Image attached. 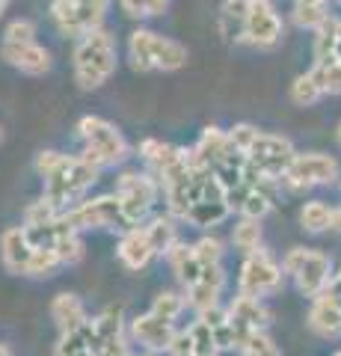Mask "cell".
Masks as SVG:
<instances>
[{
  "instance_id": "6da1fadb",
  "label": "cell",
  "mask_w": 341,
  "mask_h": 356,
  "mask_svg": "<svg viewBox=\"0 0 341 356\" xmlns=\"http://www.w3.org/2000/svg\"><path fill=\"white\" fill-rule=\"evenodd\" d=\"M36 172L45 178V199H51L60 211L78 205L83 193L98 181V166L81 158H69L60 152H42L36 158Z\"/></svg>"
},
{
  "instance_id": "7a4b0ae2",
  "label": "cell",
  "mask_w": 341,
  "mask_h": 356,
  "mask_svg": "<svg viewBox=\"0 0 341 356\" xmlns=\"http://www.w3.org/2000/svg\"><path fill=\"white\" fill-rule=\"evenodd\" d=\"M116 72V42L104 27L83 33L74 44V81L81 89L104 86Z\"/></svg>"
},
{
  "instance_id": "3957f363",
  "label": "cell",
  "mask_w": 341,
  "mask_h": 356,
  "mask_svg": "<svg viewBox=\"0 0 341 356\" xmlns=\"http://www.w3.org/2000/svg\"><path fill=\"white\" fill-rule=\"evenodd\" d=\"M128 57L137 72H178L187 65V48L155 30H134L128 39Z\"/></svg>"
},
{
  "instance_id": "277c9868",
  "label": "cell",
  "mask_w": 341,
  "mask_h": 356,
  "mask_svg": "<svg viewBox=\"0 0 341 356\" xmlns=\"http://www.w3.org/2000/svg\"><path fill=\"white\" fill-rule=\"evenodd\" d=\"M78 134L83 140V158L95 163L98 170L104 166H116L128 158V143L122 137V131L116 125H110L101 116H83L78 122Z\"/></svg>"
},
{
  "instance_id": "5b68a950",
  "label": "cell",
  "mask_w": 341,
  "mask_h": 356,
  "mask_svg": "<svg viewBox=\"0 0 341 356\" xmlns=\"http://www.w3.org/2000/svg\"><path fill=\"white\" fill-rule=\"evenodd\" d=\"M110 0H51V18L63 36L81 39L83 33L101 27Z\"/></svg>"
},
{
  "instance_id": "8992f818",
  "label": "cell",
  "mask_w": 341,
  "mask_h": 356,
  "mask_svg": "<svg viewBox=\"0 0 341 356\" xmlns=\"http://www.w3.org/2000/svg\"><path fill=\"white\" fill-rule=\"evenodd\" d=\"M285 273L294 276L297 288L306 297L324 294L329 282H333V267H329L326 255L317 250H303V247H297L285 255Z\"/></svg>"
},
{
  "instance_id": "52a82bcc",
  "label": "cell",
  "mask_w": 341,
  "mask_h": 356,
  "mask_svg": "<svg viewBox=\"0 0 341 356\" xmlns=\"http://www.w3.org/2000/svg\"><path fill=\"white\" fill-rule=\"evenodd\" d=\"M72 229H131L119 205V196H98V199H81L78 205L65 208L60 214Z\"/></svg>"
},
{
  "instance_id": "ba28073f",
  "label": "cell",
  "mask_w": 341,
  "mask_h": 356,
  "mask_svg": "<svg viewBox=\"0 0 341 356\" xmlns=\"http://www.w3.org/2000/svg\"><path fill=\"white\" fill-rule=\"evenodd\" d=\"M158 191H160V181L146 175V172H122L119 175L116 196H119V205H122L128 226H140V222L149 217V211L158 199Z\"/></svg>"
},
{
  "instance_id": "9c48e42d",
  "label": "cell",
  "mask_w": 341,
  "mask_h": 356,
  "mask_svg": "<svg viewBox=\"0 0 341 356\" xmlns=\"http://www.w3.org/2000/svg\"><path fill=\"white\" fill-rule=\"evenodd\" d=\"M247 158L256 163L267 178H273V181L282 184V178H285V172H288V166L294 163L297 152L291 146V140L279 137V134H264V131H258V137L252 140Z\"/></svg>"
},
{
  "instance_id": "30bf717a",
  "label": "cell",
  "mask_w": 341,
  "mask_h": 356,
  "mask_svg": "<svg viewBox=\"0 0 341 356\" xmlns=\"http://www.w3.org/2000/svg\"><path fill=\"white\" fill-rule=\"evenodd\" d=\"M282 285H285V273L276 261L267 259V255L258 250L247 255L244 267H240V280H238L240 294L264 297V294H276Z\"/></svg>"
},
{
  "instance_id": "8fae6325",
  "label": "cell",
  "mask_w": 341,
  "mask_h": 356,
  "mask_svg": "<svg viewBox=\"0 0 341 356\" xmlns=\"http://www.w3.org/2000/svg\"><path fill=\"white\" fill-rule=\"evenodd\" d=\"M335 178H338V163L329 154L312 152V154H297L282 178V184L288 191H306V187L315 184H333Z\"/></svg>"
},
{
  "instance_id": "7c38bea8",
  "label": "cell",
  "mask_w": 341,
  "mask_h": 356,
  "mask_svg": "<svg viewBox=\"0 0 341 356\" xmlns=\"http://www.w3.org/2000/svg\"><path fill=\"white\" fill-rule=\"evenodd\" d=\"M282 39V18L270 0H249L247 13V39L252 48H276Z\"/></svg>"
},
{
  "instance_id": "4fadbf2b",
  "label": "cell",
  "mask_w": 341,
  "mask_h": 356,
  "mask_svg": "<svg viewBox=\"0 0 341 356\" xmlns=\"http://www.w3.org/2000/svg\"><path fill=\"white\" fill-rule=\"evenodd\" d=\"M228 321H232V327L238 332V344L244 348V344L256 336V332H264L270 315H267V309L258 303V297L238 294L232 300V306H228Z\"/></svg>"
},
{
  "instance_id": "5bb4252c",
  "label": "cell",
  "mask_w": 341,
  "mask_h": 356,
  "mask_svg": "<svg viewBox=\"0 0 341 356\" xmlns=\"http://www.w3.org/2000/svg\"><path fill=\"white\" fill-rule=\"evenodd\" d=\"M131 336H134L142 348L151 350V353H163V350L169 353V348H172V341H175L178 332H175L172 321L155 315V312H149V315H140V318L131 321Z\"/></svg>"
},
{
  "instance_id": "9a60e30c",
  "label": "cell",
  "mask_w": 341,
  "mask_h": 356,
  "mask_svg": "<svg viewBox=\"0 0 341 356\" xmlns=\"http://www.w3.org/2000/svg\"><path fill=\"white\" fill-rule=\"evenodd\" d=\"M235 152L238 149L232 146V140H228V131L205 128L202 137L196 140V146L187 149V158H190L193 166H199V170H217V166Z\"/></svg>"
},
{
  "instance_id": "2e32d148",
  "label": "cell",
  "mask_w": 341,
  "mask_h": 356,
  "mask_svg": "<svg viewBox=\"0 0 341 356\" xmlns=\"http://www.w3.org/2000/svg\"><path fill=\"white\" fill-rule=\"evenodd\" d=\"M0 57L24 74H45L51 69V54L39 42H3Z\"/></svg>"
},
{
  "instance_id": "e0dca14e",
  "label": "cell",
  "mask_w": 341,
  "mask_h": 356,
  "mask_svg": "<svg viewBox=\"0 0 341 356\" xmlns=\"http://www.w3.org/2000/svg\"><path fill=\"white\" fill-rule=\"evenodd\" d=\"M309 327L321 339H338L341 336V297L333 291V288H326L324 294L312 297Z\"/></svg>"
},
{
  "instance_id": "ac0fdd59",
  "label": "cell",
  "mask_w": 341,
  "mask_h": 356,
  "mask_svg": "<svg viewBox=\"0 0 341 356\" xmlns=\"http://www.w3.org/2000/svg\"><path fill=\"white\" fill-rule=\"evenodd\" d=\"M33 241L27 235L24 226H13L3 232L0 238V255H3V267L15 276H27L30 270V259H33Z\"/></svg>"
},
{
  "instance_id": "d6986e66",
  "label": "cell",
  "mask_w": 341,
  "mask_h": 356,
  "mask_svg": "<svg viewBox=\"0 0 341 356\" xmlns=\"http://www.w3.org/2000/svg\"><path fill=\"white\" fill-rule=\"evenodd\" d=\"M119 259H122V264L128 267V270H142L151 255H155V247H151V238L146 226H131L122 232V238H119Z\"/></svg>"
},
{
  "instance_id": "ffe728a7",
  "label": "cell",
  "mask_w": 341,
  "mask_h": 356,
  "mask_svg": "<svg viewBox=\"0 0 341 356\" xmlns=\"http://www.w3.org/2000/svg\"><path fill=\"white\" fill-rule=\"evenodd\" d=\"M223 267L219 264H205L199 280H196L190 288H187V303H190L196 312H205V309H214L217 300H219V291H223Z\"/></svg>"
},
{
  "instance_id": "44dd1931",
  "label": "cell",
  "mask_w": 341,
  "mask_h": 356,
  "mask_svg": "<svg viewBox=\"0 0 341 356\" xmlns=\"http://www.w3.org/2000/svg\"><path fill=\"white\" fill-rule=\"evenodd\" d=\"M101 353V339L92 321H86L83 327L72 332H60L57 341V356H98Z\"/></svg>"
},
{
  "instance_id": "7402d4cb",
  "label": "cell",
  "mask_w": 341,
  "mask_h": 356,
  "mask_svg": "<svg viewBox=\"0 0 341 356\" xmlns=\"http://www.w3.org/2000/svg\"><path fill=\"white\" fill-rule=\"evenodd\" d=\"M247 13H249V0H223V6H219V33H223L226 42L244 44Z\"/></svg>"
},
{
  "instance_id": "603a6c76",
  "label": "cell",
  "mask_w": 341,
  "mask_h": 356,
  "mask_svg": "<svg viewBox=\"0 0 341 356\" xmlns=\"http://www.w3.org/2000/svg\"><path fill=\"white\" fill-rule=\"evenodd\" d=\"M51 318L57 321L60 332H72V330H78V327H83L86 321H90L86 318V309L81 303V297H74V294H57L53 297Z\"/></svg>"
},
{
  "instance_id": "cb8c5ba5",
  "label": "cell",
  "mask_w": 341,
  "mask_h": 356,
  "mask_svg": "<svg viewBox=\"0 0 341 356\" xmlns=\"http://www.w3.org/2000/svg\"><path fill=\"white\" fill-rule=\"evenodd\" d=\"M228 214H232V205L226 199H199V202L190 205L184 220L196 229H208V226H219Z\"/></svg>"
},
{
  "instance_id": "d4e9b609",
  "label": "cell",
  "mask_w": 341,
  "mask_h": 356,
  "mask_svg": "<svg viewBox=\"0 0 341 356\" xmlns=\"http://www.w3.org/2000/svg\"><path fill=\"white\" fill-rule=\"evenodd\" d=\"M167 259H169V264H172V273L178 276V282H181L184 288H190L196 280H199L202 264H199V259H196L193 247H187V243L175 241V247L167 252Z\"/></svg>"
},
{
  "instance_id": "484cf974",
  "label": "cell",
  "mask_w": 341,
  "mask_h": 356,
  "mask_svg": "<svg viewBox=\"0 0 341 356\" xmlns=\"http://www.w3.org/2000/svg\"><path fill=\"white\" fill-rule=\"evenodd\" d=\"M199 318L205 321L208 327H211L214 341H217L219 350L240 348V344H238V332H235V327H232V321H228V309H219V306L205 309V312H199Z\"/></svg>"
},
{
  "instance_id": "4316f807",
  "label": "cell",
  "mask_w": 341,
  "mask_h": 356,
  "mask_svg": "<svg viewBox=\"0 0 341 356\" xmlns=\"http://www.w3.org/2000/svg\"><path fill=\"white\" fill-rule=\"evenodd\" d=\"M140 154H142V161H149L151 166H155V172H160V170H167L169 163L178 161L184 154V149L169 146V143H163V140H142Z\"/></svg>"
},
{
  "instance_id": "83f0119b",
  "label": "cell",
  "mask_w": 341,
  "mask_h": 356,
  "mask_svg": "<svg viewBox=\"0 0 341 356\" xmlns=\"http://www.w3.org/2000/svg\"><path fill=\"white\" fill-rule=\"evenodd\" d=\"M338 48V21L326 18L321 27L315 30V63H326L335 57Z\"/></svg>"
},
{
  "instance_id": "f1b7e54d",
  "label": "cell",
  "mask_w": 341,
  "mask_h": 356,
  "mask_svg": "<svg viewBox=\"0 0 341 356\" xmlns=\"http://www.w3.org/2000/svg\"><path fill=\"white\" fill-rule=\"evenodd\" d=\"M146 232H149V238H151V247H155V255H167L175 247V241H178L172 217H155L146 226Z\"/></svg>"
},
{
  "instance_id": "f546056e",
  "label": "cell",
  "mask_w": 341,
  "mask_h": 356,
  "mask_svg": "<svg viewBox=\"0 0 341 356\" xmlns=\"http://www.w3.org/2000/svg\"><path fill=\"white\" fill-rule=\"evenodd\" d=\"M309 74L315 77V83L321 86L324 95H341V60L338 57L326 63H315V69Z\"/></svg>"
},
{
  "instance_id": "4dcf8cb0",
  "label": "cell",
  "mask_w": 341,
  "mask_h": 356,
  "mask_svg": "<svg viewBox=\"0 0 341 356\" xmlns=\"http://www.w3.org/2000/svg\"><path fill=\"white\" fill-rule=\"evenodd\" d=\"M95 330H98V339H101V348L107 341H116V339H122V330H125V321H122V309L119 306H110L104 309L101 315H98L95 321Z\"/></svg>"
},
{
  "instance_id": "1f68e13d",
  "label": "cell",
  "mask_w": 341,
  "mask_h": 356,
  "mask_svg": "<svg viewBox=\"0 0 341 356\" xmlns=\"http://www.w3.org/2000/svg\"><path fill=\"white\" fill-rule=\"evenodd\" d=\"M300 222L306 232H326L333 229V208L326 202H306L300 211Z\"/></svg>"
},
{
  "instance_id": "d6a6232c",
  "label": "cell",
  "mask_w": 341,
  "mask_h": 356,
  "mask_svg": "<svg viewBox=\"0 0 341 356\" xmlns=\"http://www.w3.org/2000/svg\"><path fill=\"white\" fill-rule=\"evenodd\" d=\"M53 250H57L60 255V261L63 264H78L83 259V241H81V232L78 229H72V226H65L63 229V235L57 238V243H53Z\"/></svg>"
},
{
  "instance_id": "836d02e7",
  "label": "cell",
  "mask_w": 341,
  "mask_h": 356,
  "mask_svg": "<svg viewBox=\"0 0 341 356\" xmlns=\"http://www.w3.org/2000/svg\"><path fill=\"white\" fill-rule=\"evenodd\" d=\"M60 267H63V261H60L57 250H53V247H36V250H33L27 276H36V280H42V276H53Z\"/></svg>"
},
{
  "instance_id": "e575fe53",
  "label": "cell",
  "mask_w": 341,
  "mask_h": 356,
  "mask_svg": "<svg viewBox=\"0 0 341 356\" xmlns=\"http://www.w3.org/2000/svg\"><path fill=\"white\" fill-rule=\"evenodd\" d=\"M261 220H252V217H244L235 226L232 232V241H235V247L238 250H244L247 255L249 252H256L258 250V243H261V226H258Z\"/></svg>"
},
{
  "instance_id": "d590c367",
  "label": "cell",
  "mask_w": 341,
  "mask_h": 356,
  "mask_svg": "<svg viewBox=\"0 0 341 356\" xmlns=\"http://www.w3.org/2000/svg\"><path fill=\"white\" fill-rule=\"evenodd\" d=\"M329 18L324 3H294V24L306 30H317Z\"/></svg>"
},
{
  "instance_id": "8d00e7d4",
  "label": "cell",
  "mask_w": 341,
  "mask_h": 356,
  "mask_svg": "<svg viewBox=\"0 0 341 356\" xmlns=\"http://www.w3.org/2000/svg\"><path fill=\"white\" fill-rule=\"evenodd\" d=\"M273 199H276V193H270V191H258V187H252L249 196L244 199V205H240V214H244V217H252V220L267 217V211L273 208Z\"/></svg>"
},
{
  "instance_id": "74e56055",
  "label": "cell",
  "mask_w": 341,
  "mask_h": 356,
  "mask_svg": "<svg viewBox=\"0 0 341 356\" xmlns=\"http://www.w3.org/2000/svg\"><path fill=\"white\" fill-rule=\"evenodd\" d=\"M321 86L315 83V77L312 74H300L297 81L291 83V98H294V104H300V107H312L317 98H321Z\"/></svg>"
},
{
  "instance_id": "f35d334b",
  "label": "cell",
  "mask_w": 341,
  "mask_h": 356,
  "mask_svg": "<svg viewBox=\"0 0 341 356\" xmlns=\"http://www.w3.org/2000/svg\"><path fill=\"white\" fill-rule=\"evenodd\" d=\"M190 332V339H193V348H196V356H211V353H219L217 348V341H214V332L211 327L205 324V321H193V327L187 330Z\"/></svg>"
},
{
  "instance_id": "ab89813d",
  "label": "cell",
  "mask_w": 341,
  "mask_h": 356,
  "mask_svg": "<svg viewBox=\"0 0 341 356\" xmlns=\"http://www.w3.org/2000/svg\"><path fill=\"white\" fill-rule=\"evenodd\" d=\"M184 306H187V303H184V297H178L175 291H163V294L155 297V303H151V312L175 324V318H178L181 312H184Z\"/></svg>"
},
{
  "instance_id": "60d3db41",
  "label": "cell",
  "mask_w": 341,
  "mask_h": 356,
  "mask_svg": "<svg viewBox=\"0 0 341 356\" xmlns=\"http://www.w3.org/2000/svg\"><path fill=\"white\" fill-rule=\"evenodd\" d=\"M63 214V211L51 202V199L42 196L39 202H33L27 208V214H24V226H39V222H51V220H57Z\"/></svg>"
},
{
  "instance_id": "b9f144b4",
  "label": "cell",
  "mask_w": 341,
  "mask_h": 356,
  "mask_svg": "<svg viewBox=\"0 0 341 356\" xmlns=\"http://www.w3.org/2000/svg\"><path fill=\"white\" fill-rule=\"evenodd\" d=\"M193 252L196 259H199V264H219L223 261V243H219L217 238H202L193 243Z\"/></svg>"
},
{
  "instance_id": "7bdbcfd3",
  "label": "cell",
  "mask_w": 341,
  "mask_h": 356,
  "mask_svg": "<svg viewBox=\"0 0 341 356\" xmlns=\"http://www.w3.org/2000/svg\"><path fill=\"white\" fill-rule=\"evenodd\" d=\"M3 42H36V24L27 18H15L13 24H6Z\"/></svg>"
},
{
  "instance_id": "ee69618b",
  "label": "cell",
  "mask_w": 341,
  "mask_h": 356,
  "mask_svg": "<svg viewBox=\"0 0 341 356\" xmlns=\"http://www.w3.org/2000/svg\"><path fill=\"white\" fill-rule=\"evenodd\" d=\"M240 356H282V353H279L276 344L264 336V332H256V336L240 348Z\"/></svg>"
},
{
  "instance_id": "f6af8a7d",
  "label": "cell",
  "mask_w": 341,
  "mask_h": 356,
  "mask_svg": "<svg viewBox=\"0 0 341 356\" xmlns=\"http://www.w3.org/2000/svg\"><path fill=\"white\" fill-rule=\"evenodd\" d=\"M169 356H196V348H193V339H190V332H178L172 341V348H169Z\"/></svg>"
},
{
  "instance_id": "bcb514c9",
  "label": "cell",
  "mask_w": 341,
  "mask_h": 356,
  "mask_svg": "<svg viewBox=\"0 0 341 356\" xmlns=\"http://www.w3.org/2000/svg\"><path fill=\"white\" fill-rule=\"evenodd\" d=\"M119 6H122V13L128 18H149L146 3H142V0H119Z\"/></svg>"
},
{
  "instance_id": "7dc6e473",
  "label": "cell",
  "mask_w": 341,
  "mask_h": 356,
  "mask_svg": "<svg viewBox=\"0 0 341 356\" xmlns=\"http://www.w3.org/2000/svg\"><path fill=\"white\" fill-rule=\"evenodd\" d=\"M142 3H146L149 15H163L167 13V6H169V0H142Z\"/></svg>"
},
{
  "instance_id": "c3c4849f",
  "label": "cell",
  "mask_w": 341,
  "mask_h": 356,
  "mask_svg": "<svg viewBox=\"0 0 341 356\" xmlns=\"http://www.w3.org/2000/svg\"><path fill=\"white\" fill-rule=\"evenodd\" d=\"M333 229H335V232H341V208H335V211H333Z\"/></svg>"
},
{
  "instance_id": "681fc988",
  "label": "cell",
  "mask_w": 341,
  "mask_h": 356,
  "mask_svg": "<svg viewBox=\"0 0 341 356\" xmlns=\"http://www.w3.org/2000/svg\"><path fill=\"white\" fill-rule=\"evenodd\" d=\"M329 288H333V291L341 297V273H338V276H333V282H329Z\"/></svg>"
},
{
  "instance_id": "f907efd6",
  "label": "cell",
  "mask_w": 341,
  "mask_h": 356,
  "mask_svg": "<svg viewBox=\"0 0 341 356\" xmlns=\"http://www.w3.org/2000/svg\"><path fill=\"white\" fill-rule=\"evenodd\" d=\"M125 356H155V353H151V350H146V353H137V350H131V348H128V350H125Z\"/></svg>"
},
{
  "instance_id": "816d5d0a",
  "label": "cell",
  "mask_w": 341,
  "mask_h": 356,
  "mask_svg": "<svg viewBox=\"0 0 341 356\" xmlns=\"http://www.w3.org/2000/svg\"><path fill=\"white\" fill-rule=\"evenodd\" d=\"M9 3H13V0H0V18H3V13L9 9Z\"/></svg>"
},
{
  "instance_id": "f5cc1de1",
  "label": "cell",
  "mask_w": 341,
  "mask_h": 356,
  "mask_svg": "<svg viewBox=\"0 0 341 356\" xmlns=\"http://www.w3.org/2000/svg\"><path fill=\"white\" fill-rule=\"evenodd\" d=\"M294 3H324V6H326L329 0H294Z\"/></svg>"
},
{
  "instance_id": "db71d44e",
  "label": "cell",
  "mask_w": 341,
  "mask_h": 356,
  "mask_svg": "<svg viewBox=\"0 0 341 356\" xmlns=\"http://www.w3.org/2000/svg\"><path fill=\"white\" fill-rule=\"evenodd\" d=\"M335 57H341V21H338V48H335Z\"/></svg>"
},
{
  "instance_id": "11a10c76",
  "label": "cell",
  "mask_w": 341,
  "mask_h": 356,
  "mask_svg": "<svg viewBox=\"0 0 341 356\" xmlns=\"http://www.w3.org/2000/svg\"><path fill=\"white\" fill-rule=\"evenodd\" d=\"M0 356H13V353H9V348H3V344H0Z\"/></svg>"
},
{
  "instance_id": "9f6ffc18",
  "label": "cell",
  "mask_w": 341,
  "mask_h": 356,
  "mask_svg": "<svg viewBox=\"0 0 341 356\" xmlns=\"http://www.w3.org/2000/svg\"><path fill=\"white\" fill-rule=\"evenodd\" d=\"M338 143H341V125H338Z\"/></svg>"
},
{
  "instance_id": "6f0895ef",
  "label": "cell",
  "mask_w": 341,
  "mask_h": 356,
  "mask_svg": "<svg viewBox=\"0 0 341 356\" xmlns=\"http://www.w3.org/2000/svg\"><path fill=\"white\" fill-rule=\"evenodd\" d=\"M211 356H217V353H211Z\"/></svg>"
},
{
  "instance_id": "680465c9",
  "label": "cell",
  "mask_w": 341,
  "mask_h": 356,
  "mask_svg": "<svg viewBox=\"0 0 341 356\" xmlns=\"http://www.w3.org/2000/svg\"><path fill=\"white\" fill-rule=\"evenodd\" d=\"M335 356H341V353H335Z\"/></svg>"
},
{
  "instance_id": "91938a15",
  "label": "cell",
  "mask_w": 341,
  "mask_h": 356,
  "mask_svg": "<svg viewBox=\"0 0 341 356\" xmlns=\"http://www.w3.org/2000/svg\"><path fill=\"white\" fill-rule=\"evenodd\" d=\"M0 137H3V134H0Z\"/></svg>"
},
{
  "instance_id": "94428289",
  "label": "cell",
  "mask_w": 341,
  "mask_h": 356,
  "mask_svg": "<svg viewBox=\"0 0 341 356\" xmlns=\"http://www.w3.org/2000/svg\"><path fill=\"white\" fill-rule=\"evenodd\" d=\"M338 60H341V57H338Z\"/></svg>"
}]
</instances>
